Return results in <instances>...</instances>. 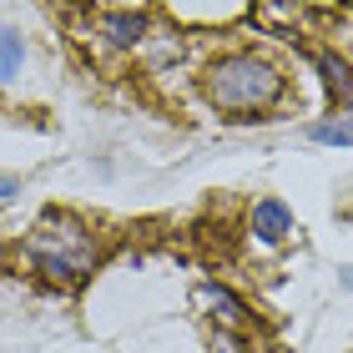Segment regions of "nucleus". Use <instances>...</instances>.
<instances>
[{
  "mask_svg": "<svg viewBox=\"0 0 353 353\" xmlns=\"http://www.w3.org/2000/svg\"><path fill=\"white\" fill-rule=\"evenodd\" d=\"M207 353H248V339H243V333H228V328H212Z\"/></svg>",
  "mask_w": 353,
  "mask_h": 353,
  "instance_id": "9d476101",
  "label": "nucleus"
},
{
  "mask_svg": "<svg viewBox=\"0 0 353 353\" xmlns=\"http://www.w3.org/2000/svg\"><path fill=\"white\" fill-rule=\"evenodd\" d=\"M303 137L313 141V147H353V111H328V117H313L303 126Z\"/></svg>",
  "mask_w": 353,
  "mask_h": 353,
  "instance_id": "0eeeda50",
  "label": "nucleus"
},
{
  "mask_svg": "<svg viewBox=\"0 0 353 353\" xmlns=\"http://www.w3.org/2000/svg\"><path fill=\"white\" fill-rule=\"evenodd\" d=\"M339 288H343V293H353V263H348V268H339Z\"/></svg>",
  "mask_w": 353,
  "mask_h": 353,
  "instance_id": "f8f14e48",
  "label": "nucleus"
},
{
  "mask_svg": "<svg viewBox=\"0 0 353 353\" xmlns=\"http://www.w3.org/2000/svg\"><path fill=\"white\" fill-rule=\"evenodd\" d=\"M197 91L228 121H268L288 101V76L258 46H232V51H217L202 66Z\"/></svg>",
  "mask_w": 353,
  "mask_h": 353,
  "instance_id": "f257e3e1",
  "label": "nucleus"
},
{
  "mask_svg": "<svg viewBox=\"0 0 353 353\" xmlns=\"http://www.w3.org/2000/svg\"><path fill=\"white\" fill-rule=\"evenodd\" d=\"M293 232H298V217L283 197H258L248 207V237L258 248H288Z\"/></svg>",
  "mask_w": 353,
  "mask_h": 353,
  "instance_id": "20e7f679",
  "label": "nucleus"
},
{
  "mask_svg": "<svg viewBox=\"0 0 353 353\" xmlns=\"http://www.w3.org/2000/svg\"><path fill=\"white\" fill-rule=\"evenodd\" d=\"M313 71L323 81L333 111H353V61L343 51H333V46H323V51H313Z\"/></svg>",
  "mask_w": 353,
  "mask_h": 353,
  "instance_id": "423d86ee",
  "label": "nucleus"
},
{
  "mask_svg": "<svg viewBox=\"0 0 353 353\" xmlns=\"http://www.w3.org/2000/svg\"><path fill=\"white\" fill-rule=\"evenodd\" d=\"M192 298H197V308L212 318V328H228V333H243L252 323V308L243 293H232L222 278H197V288H192Z\"/></svg>",
  "mask_w": 353,
  "mask_h": 353,
  "instance_id": "7ed1b4c3",
  "label": "nucleus"
},
{
  "mask_svg": "<svg viewBox=\"0 0 353 353\" xmlns=\"http://www.w3.org/2000/svg\"><path fill=\"white\" fill-rule=\"evenodd\" d=\"M10 197H21V176H0V202H10Z\"/></svg>",
  "mask_w": 353,
  "mask_h": 353,
  "instance_id": "9b49d317",
  "label": "nucleus"
},
{
  "mask_svg": "<svg viewBox=\"0 0 353 353\" xmlns=\"http://www.w3.org/2000/svg\"><path fill=\"white\" fill-rule=\"evenodd\" d=\"M96 30H101V41L111 46V51H141L152 36V10H96Z\"/></svg>",
  "mask_w": 353,
  "mask_h": 353,
  "instance_id": "39448f33",
  "label": "nucleus"
},
{
  "mask_svg": "<svg viewBox=\"0 0 353 353\" xmlns=\"http://www.w3.org/2000/svg\"><path fill=\"white\" fill-rule=\"evenodd\" d=\"M26 71V30L0 21V86H15Z\"/></svg>",
  "mask_w": 353,
  "mask_h": 353,
  "instance_id": "6e6552de",
  "label": "nucleus"
},
{
  "mask_svg": "<svg viewBox=\"0 0 353 353\" xmlns=\"http://www.w3.org/2000/svg\"><path fill=\"white\" fill-rule=\"evenodd\" d=\"M248 15H252V26L272 30V36H288L283 26H298V21H303L298 6H248Z\"/></svg>",
  "mask_w": 353,
  "mask_h": 353,
  "instance_id": "1a4fd4ad",
  "label": "nucleus"
},
{
  "mask_svg": "<svg viewBox=\"0 0 353 353\" xmlns=\"http://www.w3.org/2000/svg\"><path fill=\"white\" fill-rule=\"evenodd\" d=\"M21 258L30 263V272L41 283L61 288V293H81L96 278V268H101V232L81 212H71V207H46L30 222Z\"/></svg>",
  "mask_w": 353,
  "mask_h": 353,
  "instance_id": "f03ea898",
  "label": "nucleus"
}]
</instances>
